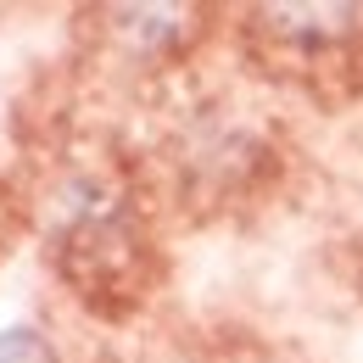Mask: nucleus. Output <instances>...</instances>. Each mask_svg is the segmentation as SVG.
I'll return each instance as SVG.
<instances>
[{"instance_id": "obj_1", "label": "nucleus", "mask_w": 363, "mask_h": 363, "mask_svg": "<svg viewBox=\"0 0 363 363\" xmlns=\"http://www.w3.org/2000/svg\"><path fill=\"white\" fill-rule=\"evenodd\" d=\"M0 363H50V347L34 330H11L0 335Z\"/></svg>"}]
</instances>
